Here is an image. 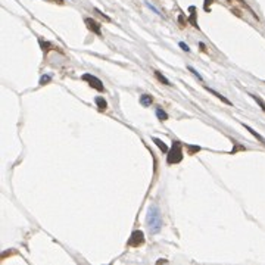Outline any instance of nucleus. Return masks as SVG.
<instances>
[{
    "label": "nucleus",
    "mask_w": 265,
    "mask_h": 265,
    "mask_svg": "<svg viewBox=\"0 0 265 265\" xmlns=\"http://www.w3.org/2000/svg\"><path fill=\"white\" fill-rule=\"evenodd\" d=\"M146 224L148 228L152 234H156L161 231L162 228V217H161V211L158 208V205H151L148 214H146Z\"/></svg>",
    "instance_id": "1"
},
{
    "label": "nucleus",
    "mask_w": 265,
    "mask_h": 265,
    "mask_svg": "<svg viewBox=\"0 0 265 265\" xmlns=\"http://www.w3.org/2000/svg\"><path fill=\"white\" fill-rule=\"evenodd\" d=\"M183 161V144L180 141H174L172 146L169 148L167 155V162L174 165V164H180Z\"/></svg>",
    "instance_id": "2"
},
{
    "label": "nucleus",
    "mask_w": 265,
    "mask_h": 265,
    "mask_svg": "<svg viewBox=\"0 0 265 265\" xmlns=\"http://www.w3.org/2000/svg\"><path fill=\"white\" fill-rule=\"evenodd\" d=\"M81 78H83V81H87L89 85H90L92 89H96L98 92H105L103 83L99 80L98 77H95V75H92V74H83V75H81Z\"/></svg>",
    "instance_id": "3"
},
{
    "label": "nucleus",
    "mask_w": 265,
    "mask_h": 265,
    "mask_svg": "<svg viewBox=\"0 0 265 265\" xmlns=\"http://www.w3.org/2000/svg\"><path fill=\"white\" fill-rule=\"evenodd\" d=\"M144 243V234H143V231L141 230H134L133 233H131V236L128 239V246H133V248H137L140 245H143Z\"/></svg>",
    "instance_id": "4"
},
{
    "label": "nucleus",
    "mask_w": 265,
    "mask_h": 265,
    "mask_svg": "<svg viewBox=\"0 0 265 265\" xmlns=\"http://www.w3.org/2000/svg\"><path fill=\"white\" fill-rule=\"evenodd\" d=\"M84 24L87 25V28H89L92 33H95V34H98V36H102L100 25H99V22H96L93 18H84Z\"/></svg>",
    "instance_id": "5"
},
{
    "label": "nucleus",
    "mask_w": 265,
    "mask_h": 265,
    "mask_svg": "<svg viewBox=\"0 0 265 265\" xmlns=\"http://www.w3.org/2000/svg\"><path fill=\"white\" fill-rule=\"evenodd\" d=\"M95 103H96V106L99 108V111H105L108 108V102L103 98H96L95 99Z\"/></svg>",
    "instance_id": "6"
},
{
    "label": "nucleus",
    "mask_w": 265,
    "mask_h": 265,
    "mask_svg": "<svg viewBox=\"0 0 265 265\" xmlns=\"http://www.w3.org/2000/svg\"><path fill=\"white\" fill-rule=\"evenodd\" d=\"M140 103H141L143 106H151V105L154 103V98H152L151 95H143V96L140 98Z\"/></svg>",
    "instance_id": "7"
},
{
    "label": "nucleus",
    "mask_w": 265,
    "mask_h": 265,
    "mask_svg": "<svg viewBox=\"0 0 265 265\" xmlns=\"http://www.w3.org/2000/svg\"><path fill=\"white\" fill-rule=\"evenodd\" d=\"M205 89H207V90H208L210 93H212V95H214L215 98H218L220 100H221V102H224V103H227V105H230V106L233 105V103H231V102H230L228 99L224 98V96H221V95H220V93H217V92H214V90H212V89H210V87H205Z\"/></svg>",
    "instance_id": "8"
},
{
    "label": "nucleus",
    "mask_w": 265,
    "mask_h": 265,
    "mask_svg": "<svg viewBox=\"0 0 265 265\" xmlns=\"http://www.w3.org/2000/svg\"><path fill=\"white\" fill-rule=\"evenodd\" d=\"M154 141L156 143V144H158V146H159V149H161V152H162V154H168L169 148L167 146V143H164V141H162L161 139H155V137H154Z\"/></svg>",
    "instance_id": "9"
},
{
    "label": "nucleus",
    "mask_w": 265,
    "mask_h": 265,
    "mask_svg": "<svg viewBox=\"0 0 265 265\" xmlns=\"http://www.w3.org/2000/svg\"><path fill=\"white\" fill-rule=\"evenodd\" d=\"M243 127H245V128H246V130H248L249 133H252V134L255 136V139L258 140V141H261L262 144H265V139H264V137H262V136H259V134H258V133H256V131L253 130V128H251V127H249V126H246V124H243Z\"/></svg>",
    "instance_id": "10"
},
{
    "label": "nucleus",
    "mask_w": 265,
    "mask_h": 265,
    "mask_svg": "<svg viewBox=\"0 0 265 265\" xmlns=\"http://www.w3.org/2000/svg\"><path fill=\"white\" fill-rule=\"evenodd\" d=\"M155 77H156V80H159V81L164 84V85H171V83L168 81V78H165V77L162 75V72H159V71H155Z\"/></svg>",
    "instance_id": "11"
},
{
    "label": "nucleus",
    "mask_w": 265,
    "mask_h": 265,
    "mask_svg": "<svg viewBox=\"0 0 265 265\" xmlns=\"http://www.w3.org/2000/svg\"><path fill=\"white\" fill-rule=\"evenodd\" d=\"M155 113H156V116L159 118V121H167L168 120V113L164 111V109H161V108H158Z\"/></svg>",
    "instance_id": "12"
},
{
    "label": "nucleus",
    "mask_w": 265,
    "mask_h": 265,
    "mask_svg": "<svg viewBox=\"0 0 265 265\" xmlns=\"http://www.w3.org/2000/svg\"><path fill=\"white\" fill-rule=\"evenodd\" d=\"M187 149H189V154L195 155V154H197V152H200V149H202V148H200V146H195V144H189V146H187Z\"/></svg>",
    "instance_id": "13"
},
{
    "label": "nucleus",
    "mask_w": 265,
    "mask_h": 265,
    "mask_svg": "<svg viewBox=\"0 0 265 265\" xmlns=\"http://www.w3.org/2000/svg\"><path fill=\"white\" fill-rule=\"evenodd\" d=\"M52 81V75H42V80H40V85H44V84L50 83Z\"/></svg>",
    "instance_id": "14"
},
{
    "label": "nucleus",
    "mask_w": 265,
    "mask_h": 265,
    "mask_svg": "<svg viewBox=\"0 0 265 265\" xmlns=\"http://www.w3.org/2000/svg\"><path fill=\"white\" fill-rule=\"evenodd\" d=\"M252 98L255 99V100H256V103H258V105H259V106H261V108H262V109L265 111V102H264V100H262V99L256 98V96H252Z\"/></svg>",
    "instance_id": "15"
},
{
    "label": "nucleus",
    "mask_w": 265,
    "mask_h": 265,
    "mask_svg": "<svg viewBox=\"0 0 265 265\" xmlns=\"http://www.w3.org/2000/svg\"><path fill=\"white\" fill-rule=\"evenodd\" d=\"M189 71H190V72H193V74H195L196 77H197V78H199V80H202V81H203V78H202V75H200V74H199V72H197V71L195 70V68H192V67H189Z\"/></svg>",
    "instance_id": "16"
},
{
    "label": "nucleus",
    "mask_w": 265,
    "mask_h": 265,
    "mask_svg": "<svg viewBox=\"0 0 265 265\" xmlns=\"http://www.w3.org/2000/svg\"><path fill=\"white\" fill-rule=\"evenodd\" d=\"M179 46L182 47V49H183V50H184V52H190V47H189V46H187L186 43L180 42V43H179Z\"/></svg>",
    "instance_id": "17"
},
{
    "label": "nucleus",
    "mask_w": 265,
    "mask_h": 265,
    "mask_svg": "<svg viewBox=\"0 0 265 265\" xmlns=\"http://www.w3.org/2000/svg\"><path fill=\"white\" fill-rule=\"evenodd\" d=\"M199 47H200V49H203V50H205V44H203V43H199Z\"/></svg>",
    "instance_id": "18"
},
{
    "label": "nucleus",
    "mask_w": 265,
    "mask_h": 265,
    "mask_svg": "<svg viewBox=\"0 0 265 265\" xmlns=\"http://www.w3.org/2000/svg\"><path fill=\"white\" fill-rule=\"evenodd\" d=\"M56 2H57V3H61V5L64 3V0H56Z\"/></svg>",
    "instance_id": "19"
}]
</instances>
